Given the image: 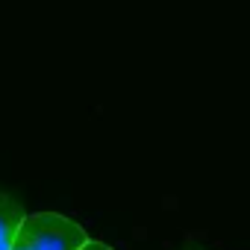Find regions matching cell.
Wrapping results in <instances>:
<instances>
[{
    "label": "cell",
    "instance_id": "obj_3",
    "mask_svg": "<svg viewBox=\"0 0 250 250\" xmlns=\"http://www.w3.org/2000/svg\"><path fill=\"white\" fill-rule=\"evenodd\" d=\"M80 250H112V247H109V244H103V241H94V238H88V241H85Z\"/></svg>",
    "mask_w": 250,
    "mask_h": 250
},
{
    "label": "cell",
    "instance_id": "obj_2",
    "mask_svg": "<svg viewBox=\"0 0 250 250\" xmlns=\"http://www.w3.org/2000/svg\"><path fill=\"white\" fill-rule=\"evenodd\" d=\"M24 215L27 212H24V206L15 197H9V194L0 191V250H9L12 247L15 232H18Z\"/></svg>",
    "mask_w": 250,
    "mask_h": 250
},
{
    "label": "cell",
    "instance_id": "obj_4",
    "mask_svg": "<svg viewBox=\"0 0 250 250\" xmlns=\"http://www.w3.org/2000/svg\"><path fill=\"white\" fill-rule=\"evenodd\" d=\"M191 250H200V247H191Z\"/></svg>",
    "mask_w": 250,
    "mask_h": 250
},
{
    "label": "cell",
    "instance_id": "obj_1",
    "mask_svg": "<svg viewBox=\"0 0 250 250\" xmlns=\"http://www.w3.org/2000/svg\"><path fill=\"white\" fill-rule=\"evenodd\" d=\"M88 241L85 229L59 212L24 215L9 250H80Z\"/></svg>",
    "mask_w": 250,
    "mask_h": 250
}]
</instances>
